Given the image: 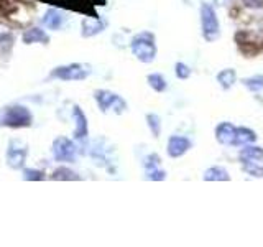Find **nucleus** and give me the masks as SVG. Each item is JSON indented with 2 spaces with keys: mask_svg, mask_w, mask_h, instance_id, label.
<instances>
[{
  "mask_svg": "<svg viewBox=\"0 0 263 247\" xmlns=\"http://www.w3.org/2000/svg\"><path fill=\"white\" fill-rule=\"evenodd\" d=\"M237 127L230 122H220L216 127V140L220 145H235Z\"/></svg>",
  "mask_w": 263,
  "mask_h": 247,
  "instance_id": "13",
  "label": "nucleus"
},
{
  "mask_svg": "<svg viewBox=\"0 0 263 247\" xmlns=\"http://www.w3.org/2000/svg\"><path fill=\"white\" fill-rule=\"evenodd\" d=\"M23 43H27V45H33V43H49V35L43 30V28H38V27H31L28 28L27 31L23 33Z\"/></svg>",
  "mask_w": 263,
  "mask_h": 247,
  "instance_id": "15",
  "label": "nucleus"
},
{
  "mask_svg": "<svg viewBox=\"0 0 263 247\" xmlns=\"http://www.w3.org/2000/svg\"><path fill=\"white\" fill-rule=\"evenodd\" d=\"M146 81H148V86H150L155 91V93H164L166 87H168L166 79H164V76H163V74H160V73L148 74Z\"/></svg>",
  "mask_w": 263,
  "mask_h": 247,
  "instance_id": "20",
  "label": "nucleus"
},
{
  "mask_svg": "<svg viewBox=\"0 0 263 247\" xmlns=\"http://www.w3.org/2000/svg\"><path fill=\"white\" fill-rule=\"evenodd\" d=\"M201 16V31L205 41H216L220 37V23L214 7L209 4H202L199 8Z\"/></svg>",
  "mask_w": 263,
  "mask_h": 247,
  "instance_id": "4",
  "label": "nucleus"
},
{
  "mask_svg": "<svg viewBox=\"0 0 263 247\" xmlns=\"http://www.w3.org/2000/svg\"><path fill=\"white\" fill-rule=\"evenodd\" d=\"M89 66L79 64V63H71L64 66H58L51 71V78L61 79V81H82L89 76Z\"/></svg>",
  "mask_w": 263,
  "mask_h": 247,
  "instance_id": "8",
  "label": "nucleus"
},
{
  "mask_svg": "<svg viewBox=\"0 0 263 247\" xmlns=\"http://www.w3.org/2000/svg\"><path fill=\"white\" fill-rule=\"evenodd\" d=\"M175 73H176L178 79H187V78H191V68H189L186 63L178 61L176 66H175Z\"/></svg>",
  "mask_w": 263,
  "mask_h": 247,
  "instance_id": "25",
  "label": "nucleus"
},
{
  "mask_svg": "<svg viewBox=\"0 0 263 247\" xmlns=\"http://www.w3.org/2000/svg\"><path fill=\"white\" fill-rule=\"evenodd\" d=\"M105 23L99 19V16H86L84 20L81 23V35L84 38L99 35L101 31H104Z\"/></svg>",
  "mask_w": 263,
  "mask_h": 247,
  "instance_id": "14",
  "label": "nucleus"
},
{
  "mask_svg": "<svg viewBox=\"0 0 263 247\" xmlns=\"http://www.w3.org/2000/svg\"><path fill=\"white\" fill-rule=\"evenodd\" d=\"M33 122L31 112L23 105H8L0 109V126L10 129L30 127Z\"/></svg>",
  "mask_w": 263,
  "mask_h": 247,
  "instance_id": "3",
  "label": "nucleus"
},
{
  "mask_svg": "<svg viewBox=\"0 0 263 247\" xmlns=\"http://www.w3.org/2000/svg\"><path fill=\"white\" fill-rule=\"evenodd\" d=\"M191 140L184 135H171L168 138V145H166V152L170 158H179L184 153H187L191 150Z\"/></svg>",
  "mask_w": 263,
  "mask_h": 247,
  "instance_id": "9",
  "label": "nucleus"
},
{
  "mask_svg": "<svg viewBox=\"0 0 263 247\" xmlns=\"http://www.w3.org/2000/svg\"><path fill=\"white\" fill-rule=\"evenodd\" d=\"M204 181H229L230 175L226 168L222 167H211L204 171Z\"/></svg>",
  "mask_w": 263,
  "mask_h": 247,
  "instance_id": "19",
  "label": "nucleus"
},
{
  "mask_svg": "<svg viewBox=\"0 0 263 247\" xmlns=\"http://www.w3.org/2000/svg\"><path fill=\"white\" fill-rule=\"evenodd\" d=\"M143 167H145V173H146V178L152 180V181H163L166 178V171L161 168V160L160 156L156 153H152L145 156L143 160Z\"/></svg>",
  "mask_w": 263,
  "mask_h": 247,
  "instance_id": "10",
  "label": "nucleus"
},
{
  "mask_svg": "<svg viewBox=\"0 0 263 247\" xmlns=\"http://www.w3.org/2000/svg\"><path fill=\"white\" fill-rule=\"evenodd\" d=\"M146 126L152 130L153 137H160L161 134V119L156 114H148L146 115Z\"/></svg>",
  "mask_w": 263,
  "mask_h": 247,
  "instance_id": "24",
  "label": "nucleus"
},
{
  "mask_svg": "<svg viewBox=\"0 0 263 247\" xmlns=\"http://www.w3.org/2000/svg\"><path fill=\"white\" fill-rule=\"evenodd\" d=\"M242 4L249 8H263V0H242Z\"/></svg>",
  "mask_w": 263,
  "mask_h": 247,
  "instance_id": "27",
  "label": "nucleus"
},
{
  "mask_svg": "<svg viewBox=\"0 0 263 247\" xmlns=\"http://www.w3.org/2000/svg\"><path fill=\"white\" fill-rule=\"evenodd\" d=\"M23 178L25 180H33V181H40V180H43L45 175H43V171H40V170H33V168H25L23 170Z\"/></svg>",
  "mask_w": 263,
  "mask_h": 247,
  "instance_id": "26",
  "label": "nucleus"
},
{
  "mask_svg": "<svg viewBox=\"0 0 263 247\" xmlns=\"http://www.w3.org/2000/svg\"><path fill=\"white\" fill-rule=\"evenodd\" d=\"M242 84L250 91V93H260L263 91V76L261 74H255V76L242 79Z\"/></svg>",
  "mask_w": 263,
  "mask_h": 247,
  "instance_id": "22",
  "label": "nucleus"
},
{
  "mask_svg": "<svg viewBox=\"0 0 263 247\" xmlns=\"http://www.w3.org/2000/svg\"><path fill=\"white\" fill-rule=\"evenodd\" d=\"M238 160L243 171L247 175L255 178H263V148L258 145H245L240 153H238Z\"/></svg>",
  "mask_w": 263,
  "mask_h": 247,
  "instance_id": "2",
  "label": "nucleus"
},
{
  "mask_svg": "<svg viewBox=\"0 0 263 247\" xmlns=\"http://www.w3.org/2000/svg\"><path fill=\"white\" fill-rule=\"evenodd\" d=\"M72 120H74V138H78V140L87 138L89 135L87 117L78 105H74V109H72Z\"/></svg>",
  "mask_w": 263,
  "mask_h": 247,
  "instance_id": "12",
  "label": "nucleus"
},
{
  "mask_svg": "<svg viewBox=\"0 0 263 247\" xmlns=\"http://www.w3.org/2000/svg\"><path fill=\"white\" fill-rule=\"evenodd\" d=\"M130 49L138 61H142L145 64L153 63L155 58H156V53H158L155 35L152 31L137 33V35L130 41Z\"/></svg>",
  "mask_w": 263,
  "mask_h": 247,
  "instance_id": "1",
  "label": "nucleus"
},
{
  "mask_svg": "<svg viewBox=\"0 0 263 247\" xmlns=\"http://www.w3.org/2000/svg\"><path fill=\"white\" fill-rule=\"evenodd\" d=\"M51 153H53L56 162H61V163H74V162H76V156H78V147L69 138L58 137L54 142H53Z\"/></svg>",
  "mask_w": 263,
  "mask_h": 247,
  "instance_id": "7",
  "label": "nucleus"
},
{
  "mask_svg": "<svg viewBox=\"0 0 263 247\" xmlns=\"http://www.w3.org/2000/svg\"><path fill=\"white\" fill-rule=\"evenodd\" d=\"M257 142V134L255 130L249 127H237V137H235V147H245Z\"/></svg>",
  "mask_w": 263,
  "mask_h": 247,
  "instance_id": "17",
  "label": "nucleus"
},
{
  "mask_svg": "<svg viewBox=\"0 0 263 247\" xmlns=\"http://www.w3.org/2000/svg\"><path fill=\"white\" fill-rule=\"evenodd\" d=\"M217 82H219V86L224 91H229L237 82V73H235V69H232V68L222 69L217 74Z\"/></svg>",
  "mask_w": 263,
  "mask_h": 247,
  "instance_id": "18",
  "label": "nucleus"
},
{
  "mask_svg": "<svg viewBox=\"0 0 263 247\" xmlns=\"http://www.w3.org/2000/svg\"><path fill=\"white\" fill-rule=\"evenodd\" d=\"M13 43L15 37L12 35V31L4 27L0 28V55H7L13 48Z\"/></svg>",
  "mask_w": 263,
  "mask_h": 247,
  "instance_id": "21",
  "label": "nucleus"
},
{
  "mask_svg": "<svg viewBox=\"0 0 263 247\" xmlns=\"http://www.w3.org/2000/svg\"><path fill=\"white\" fill-rule=\"evenodd\" d=\"M41 22H43V25L49 30H60L64 23V16L58 8H48Z\"/></svg>",
  "mask_w": 263,
  "mask_h": 247,
  "instance_id": "16",
  "label": "nucleus"
},
{
  "mask_svg": "<svg viewBox=\"0 0 263 247\" xmlns=\"http://www.w3.org/2000/svg\"><path fill=\"white\" fill-rule=\"evenodd\" d=\"M48 2H54L63 8H69L74 12H81L87 16H97L94 13V0H48Z\"/></svg>",
  "mask_w": 263,
  "mask_h": 247,
  "instance_id": "11",
  "label": "nucleus"
},
{
  "mask_svg": "<svg viewBox=\"0 0 263 247\" xmlns=\"http://www.w3.org/2000/svg\"><path fill=\"white\" fill-rule=\"evenodd\" d=\"M53 180H63V181H76V180H81V177L78 175L76 171H72L66 167H60L53 171Z\"/></svg>",
  "mask_w": 263,
  "mask_h": 247,
  "instance_id": "23",
  "label": "nucleus"
},
{
  "mask_svg": "<svg viewBox=\"0 0 263 247\" xmlns=\"http://www.w3.org/2000/svg\"><path fill=\"white\" fill-rule=\"evenodd\" d=\"M28 156V145L20 138H12L7 147V165L13 170H22Z\"/></svg>",
  "mask_w": 263,
  "mask_h": 247,
  "instance_id": "6",
  "label": "nucleus"
},
{
  "mask_svg": "<svg viewBox=\"0 0 263 247\" xmlns=\"http://www.w3.org/2000/svg\"><path fill=\"white\" fill-rule=\"evenodd\" d=\"M94 99L99 105V109L102 112L114 111L115 114H122L127 111V102L125 99H122V96L112 93L107 89H97L94 93Z\"/></svg>",
  "mask_w": 263,
  "mask_h": 247,
  "instance_id": "5",
  "label": "nucleus"
}]
</instances>
